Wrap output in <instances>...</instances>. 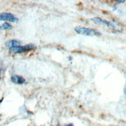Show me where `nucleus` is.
I'll use <instances>...</instances> for the list:
<instances>
[{"mask_svg":"<svg viewBox=\"0 0 126 126\" xmlns=\"http://www.w3.org/2000/svg\"><path fill=\"white\" fill-rule=\"evenodd\" d=\"M92 21L94 22L95 24L107 26L109 29H111L112 30H114V32H121L122 30V26L117 21L109 22V21H107L105 19H103L100 17L93 18Z\"/></svg>","mask_w":126,"mask_h":126,"instance_id":"f257e3e1","label":"nucleus"},{"mask_svg":"<svg viewBox=\"0 0 126 126\" xmlns=\"http://www.w3.org/2000/svg\"><path fill=\"white\" fill-rule=\"evenodd\" d=\"M76 32L78 34L87 36H101V32L97 30L87 28V27H76L75 29Z\"/></svg>","mask_w":126,"mask_h":126,"instance_id":"f03ea898","label":"nucleus"},{"mask_svg":"<svg viewBox=\"0 0 126 126\" xmlns=\"http://www.w3.org/2000/svg\"><path fill=\"white\" fill-rule=\"evenodd\" d=\"M35 49V46L34 44H27L25 46H17L9 49V52L13 54L22 53L25 52H29Z\"/></svg>","mask_w":126,"mask_h":126,"instance_id":"7ed1b4c3","label":"nucleus"},{"mask_svg":"<svg viewBox=\"0 0 126 126\" xmlns=\"http://www.w3.org/2000/svg\"><path fill=\"white\" fill-rule=\"evenodd\" d=\"M18 20H19L18 18L12 13H0V21H5L6 23L7 22L16 23V22H17Z\"/></svg>","mask_w":126,"mask_h":126,"instance_id":"20e7f679","label":"nucleus"},{"mask_svg":"<svg viewBox=\"0 0 126 126\" xmlns=\"http://www.w3.org/2000/svg\"><path fill=\"white\" fill-rule=\"evenodd\" d=\"M10 80L13 84H24L26 82V80L23 78V77L19 76V75L12 76Z\"/></svg>","mask_w":126,"mask_h":126,"instance_id":"39448f33","label":"nucleus"},{"mask_svg":"<svg viewBox=\"0 0 126 126\" xmlns=\"http://www.w3.org/2000/svg\"><path fill=\"white\" fill-rule=\"evenodd\" d=\"M21 44V42L20 40H9L8 42L5 43V47L7 48L10 49V48H13L14 47H17V46H20Z\"/></svg>","mask_w":126,"mask_h":126,"instance_id":"423d86ee","label":"nucleus"},{"mask_svg":"<svg viewBox=\"0 0 126 126\" xmlns=\"http://www.w3.org/2000/svg\"><path fill=\"white\" fill-rule=\"evenodd\" d=\"M12 25H11L9 23H3L2 25H0V30H10L12 29Z\"/></svg>","mask_w":126,"mask_h":126,"instance_id":"0eeeda50","label":"nucleus"},{"mask_svg":"<svg viewBox=\"0 0 126 126\" xmlns=\"http://www.w3.org/2000/svg\"><path fill=\"white\" fill-rule=\"evenodd\" d=\"M66 126H74V125H73V124H72V123H71V124H68V125H67Z\"/></svg>","mask_w":126,"mask_h":126,"instance_id":"6e6552de","label":"nucleus"},{"mask_svg":"<svg viewBox=\"0 0 126 126\" xmlns=\"http://www.w3.org/2000/svg\"><path fill=\"white\" fill-rule=\"evenodd\" d=\"M112 126H113V125H112Z\"/></svg>","mask_w":126,"mask_h":126,"instance_id":"1a4fd4ad","label":"nucleus"}]
</instances>
